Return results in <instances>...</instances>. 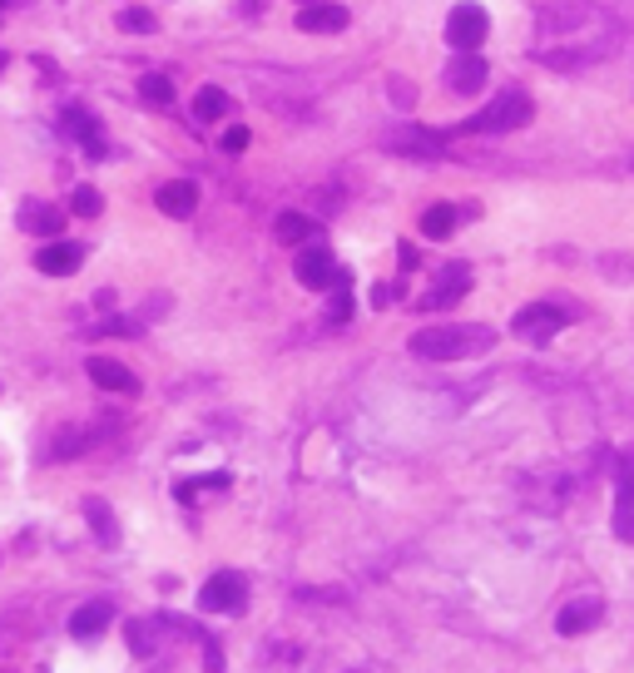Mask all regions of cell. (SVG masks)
Listing matches in <instances>:
<instances>
[{
  "instance_id": "6da1fadb",
  "label": "cell",
  "mask_w": 634,
  "mask_h": 673,
  "mask_svg": "<svg viewBox=\"0 0 634 673\" xmlns=\"http://www.w3.org/2000/svg\"><path fill=\"white\" fill-rule=\"evenodd\" d=\"M491 342V332L486 327H421L411 332V357L421 362H456V357H471Z\"/></svg>"
},
{
  "instance_id": "7a4b0ae2",
  "label": "cell",
  "mask_w": 634,
  "mask_h": 673,
  "mask_svg": "<svg viewBox=\"0 0 634 673\" xmlns=\"http://www.w3.org/2000/svg\"><path fill=\"white\" fill-rule=\"evenodd\" d=\"M530 114H536V105H530L526 89H501L495 105H486L476 119H466V129H476V134H505V129L530 124Z\"/></svg>"
},
{
  "instance_id": "3957f363",
  "label": "cell",
  "mask_w": 634,
  "mask_h": 673,
  "mask_svg": "<svg viewBox=\"0 0 634 673\" xmlns=\"http://www.w3.org/2000/svg\"><path fill=\"white\" fill-rule=\"evenodd\" d=\"M486 30H491V21H486L481 5H456L452 21H446V40L456 55H476L486 45Z\"/></svg>"
},
{
  "instance_id": "277c9868",
  "label": "cell",
  "mask_w": 634,
  "mask_h": 673,
  "mask_svg": "<svg viewBox=\"0 0 634 673\" xmlns=\"http://www.w3.org/2000/svg\"><path fill=\"white\" fill-rule=\"evenodd\" d=\"M243 599H248L243 575H233V569H218V575H208L199 604H204L208 614H238V610H243Z\"/></svg>"
},
{
  "instance_id": "5b68a950",
  "label": "cell",
  "mask_w": 634,
  "mask_h": 673,
  "mask_svg": "<svg viewBox=\"0 0 634 673\" xmlns=\"http://www.w3.org/2000/svg\"><path fill=\"white\" fill-rule=\"evenodd\" d=\"M565 312H560V307H550V302H536V307H520L516 312V332H520V337H526V342H550V337H555V332L560 327H565Z\"/></svg>"
},
{
  "instance_id": "8992f818",
  "label": "cell",
  "mask_w": 634,
  "mask_h": 673,
  "mask_svg": "<svg viewBox=\"0 0 634 673\" xmlns=\"http://www.w3.org/2000/svg\"><path fill=\"white\" fill-rule=\"evenodd\" d=\"M298 282H302V288H312V292L333 288V282H337L333 253H327V248H302V253H298Z\"/></svg>"
},
{
  "instance_id": "52a82bcc",
  "label": "cell",
  "mask_w": 634,
  "mask_h": 673,
  "mask_svg": "<svg viewBox=\"0 0 634 673\" xmlns=\"http://www.w3.org/2000/svg\"><path fill=\"white\" fill-rule=\"evenodd\" d=\"M600 619H604V599H575V604H565V610H560L555 629L565 634V639H575V634H590Z\"/></svg>"
},
{
  "instance_id": "ba28073f",
  "label": "cell",
  "mask_w": 634,
  "mask_h": 673,
  "mask_svg": "<svg viewBox=\"0 0 634 673\" xmlns=\"http://www.w3.org/2000/svg\"><path fill=\"white\" fill-rule=\"evenodd\" d=\"M80 263H85L80 243H45L35 253V267H40L45 278H70V273H80Z\"/></svg>"
},
{
  "instance_id": "9c48e42d",
  "label": "cell",
  "mask_w": 634,
  "mask_h": 673,
  "mask_svg": "<svg viewBox=\"0 0 634 673\" xmlns=\"http://www.w3.org/2000/svg\"><path fill=\"white\" fill-rule=\"evenodd\" d=\"M347 25V11L333 5V0H308L298 11V30H312V35H327V30H342Z\"/></svg>"
},
{
  "instance_id": "30bf717a",
  "label": "cell",
  "mask_w": 634,
  "mask_h": 673,
  "mask_svg": "<svg viewBox=\"0 0 634 673\" xmlns=\"http://www.w3.org/2000/svg\"><path fill=\"white\" fill-rule=\"evenodd\" d=\"M89 382L105 386V391H139V382H134V372L124 362H114V357H89Z\"/></svg>"
},
{
  "instance_id": "8fae6325",
  "label": "cell",
  "mask_w": 634,
  "mask_h": 673,
  "mask_svg": "<svg viewBox=\"0 0 634 673\" xmlns=\"http://www.w3.org/2000/svg\"><path fill=\"white\" fill-rule=\"evenodd\" d=\"M60 129H65V134H75V139L85 144L89 154H105V134H99V124H95V119H89V109L70 105L65 114H60Z\"/></svg>"
},
{
  "instance_id": "7c38bea8",
  "label": "cell",
  "mask_w": 634,
  "mask_h": 673,
  "mask_svg": "<svg viewBox=\"0 0 634 673\" xmlns=\"http://www.w3.org/2000/svg\"><path fill=\"white\" fill-rule=\"evenodd\" d=\"M21 228L25 233H35V238H60V228H65V218H60V208H50V204H21Z\"/></svg>"
},
{
  "instance_id": "4fadbf2b",
  "label": "cell",
  "mask_w": 634,
  "mask_h": 673,
  "mask_svg": "<svg viewBox=\"0 0 634 673\" xmlns=\"http://www.w3.org/2000/svg\"><path fill=\"white\" fill-rule=\"evenodd\" d=\"M159 208H164L169 218H189V214L199 208V189H194L189 179H179V183H164V189H159Z\"/></svg>"
},
{
  "instance_id": "5bb4252c",
  "label": "cell",
  "mask_w": 634,
  "mask_h": 673,
  "mask_svg": "<svg viewBox=\"0 0 634 673\" xmlns=\"http://www.w3.org/2000/svg\"><path fill=\"white\" fill-rule=\"evenodd\" d=\"M109 619H114V610H109L105 599H99V604H85V610H75V619H70V634H75V639H99V634L109 629Z\"/></svg>"
},
{
  "instance_id": "9a60e30c",
  "label": "cell",
  "mask_w": 634,
  "mask_h": 673,
  "mask_svg": "<svg viewBox=\"0 0 634 673\" xmlns=\"http://www.w3.org/2000/svg\"><path fill=\"white\" fill-rule=\"evenodd\" d=\"M387 149H397V154H441V139L427 134V129H392Z\"/></svg>"
},
{
  "instance_id": "2e32d148",
  "label": "cell",
  "mask_w": 634,
  "mask_h": 673,
  "mask_svg": "<svg viewBox=\"0 0 634 673\" xmlns=\"http://www.w3.org/2000/svg\"><path fill=\"white\" fill-rule=\"evenodd\" d=\"M446 85L461 89V95H471V89L486 85V64L476 60V55H461V60H452V70H446Z\"/></svg>"
},
{
  "instance_id": "e0dca14e",
  "label": "cell",
  "mask_w": 634,
  "mask_h": 673,
  "mask_svg": "<svg viewBox=\"0 0 634 673\" xmlns=\"http://www.w3.org/2000/svg\"><path fill=\"white\" fill-rule=\"evenodd\" d=\"M85 520H89V530L99 534V545H105V550L119 545V525H114V515H109L105 501H85Z\"/></svg>"
},
{
  "instance_id": "ac0fdd59",
  "label": "cell",
  "mask_w": 634,
  "mask_h": 673,
  "mask_svg": "<svg viewBox=\"0 0 634 673\" xmlns=\"http://www.w3.org/2000/svg\"><path fill=\"white\" fill-rule=\"evenodd\" d=\"M224 114H228V95L218 85H204L194 99V119L199 124H214V119H224Z\"/></svg>"
},
{
  "instance_id": "d6986e66",
  "label": "cell",
  "mask_w": 634,
  "mask_h": 673,
  "mask_svg": "<svg viewBox=\"0 0 634 673\" xmlns=\"http://www.w3.org/2000/svg\"><path fill=\"white\" fill-rule=\"evenodd\" d=\"M461 292H466V273L461 267H446V273H441V288L431 292V298H421V307H446V302L461 298Z\"/></svg>"
},
{
  "instance_id": "ffe728a7",
  "label": "cell",
  "mask_w": 634,
  "mask_h": 673,
  "mask_svg": "<svg viewBox=\"0 0 634 673\" xmlns=\"http://www.w3.org/2000/svg\"><path fill=\"white\" fill-rule=\"evenodd\" d=\"M452 228H456V204H431L421 214V233L427 238H446Z\"/></svg>"
},
{
  "instance_id": "44dd1931",
  "label": "cell",
  "mask_w": 634,
  "mask_h": 673,
  "mask_svg": "<svg viewBox=\"0 0 634 673\" xmlns=\"http://www.w3.org/2000/svg\"><path fill=\"white\" fill-rule=\"evenodd\" d=\"M273 233H278V243H302V238L317 233V223H312L308 214H283L278 223H273Z\"/></svg>"
},
{
  "instance_id": "7402d4cb",
  "label": "cell",
  "mask_w": 634,
  "mask_h": 673,
  "mask_svg": "<svg viewBox=\"0 0 634 673\" xmlns=\"http://www.w3.org/2000/svg\"><path fill=\"white\" fill-rule=\"evenodd\" d=\"M139 95L149 99L154 109H169V105H173V85H169L164 75H144V80H139Z\"/></svg>"
},
{
  "instance_id": "603a6c76",
  "label": "cell",
  "mask_w": 634,
  "mask_h": 673,
  "mask_svg": "<svg viewBox=\"0 0 634 673\" xmlns=\"http://www.w3.org/2000/svg\"><path fill=\"white\" fill-rule=\"evenodd\" d=\"M70 208H75L80 218H95L99 208H105V198H99V193L89 189V183H80V189H75V198H70Z\"/></svg>"
},
{
  "instance_id": "cb8c5ba5",
  "label": "cell",
  "mask_w": 634,
  "mask_h": 673,
  "mask_svg": "<svg viewBox=\"0 0 634 673\" xmlns=\"http://www.w3.org/2000/svg\"><path fill=\"white\" fill-rule=\"evenodd\" d=\"M614 534L634 545V501H614Z\"/></svg>"
},
{
  "instance_id": "d4e9b609",
  "label": "cell",
  "mask_w": 634,
  "mask_h": 673,
  "mask_svg": "<svg viewBox=\"0 0 634 673\" xmlns=\"http://www.w3.org/2000/svg\"><path fill=\"white\" fill-rule=\"evenodd\" d=\"M614 481H620V501H634V450L620 460V470H614Z\"/></svg>"
},
{
  "instance_id": "484cf974",
  "label": "cell",
  "mask_w": 634,
  "mask_h": 673,
  "mask_svg": "<svg viewBox=\"0 0 634 673\" xmlns=\"http://www.w3.org/2000/svg\"><path fill=\"white\" fill-rule=\"evenodd\" d=\"M130 649L134 653H154V624H134L130 629Z\"/></svg>"
},
{
  "instance_id": "4316f807",
  "label": "cell",
  "mask_w": 634,
  "mask_h": 673,
  "mask_svg": "<svg viewBox=\"0 0 634 673\" xmlns=\"http://www.w3.org/2000/svg\"><path fill=\"white\" fill-rule=\"evenodd\" d=\"M119 30H154L149 11H119Z\"/></svg>"
},
{
  "instance_id": "83f0119b",
  "label": "cell",
  "mask_w": 634,
  "mask_h": 673,
  "mask_svg": "<svg viewBox=\"0 0 634 673\" xmlns=\"http://www.w3.org/2000/svg\"><path fill=\"white\" fill-rule=\"evenodd\" d=\"M224 149H228V154H243V149H248V129H243V124H233V129L224 134Z\"/></svg>"
},
{
  "instance_id": "f1b7e54d",
  "label": "cell",
  "mask_w": 634,
  "mask_h": 673,
  "mask_svg": "<svg viewBox=\"0 0 634 673\" xmlns=\"http://www.w3.org/2000/svg\"><path fill=\"white\" fill-rule=\"evenodd\" d=\"M0 70H5V55H0Z\"/></svg>"
},
{
  "instance_id": "f546056e",
  "label": "cell",
  "mask_w": 634,
  "mask_h": 673,
  "mask_svg": "<svg viewBox=\"0 0 634 673\" xmlns=\"http://www.w3.org/2000/svg\"><path fill=\"white\" fill-rule=\"evenodd\" d=\"M0 5H5V0H0Z\"/></svg>"
}]
</instances>
